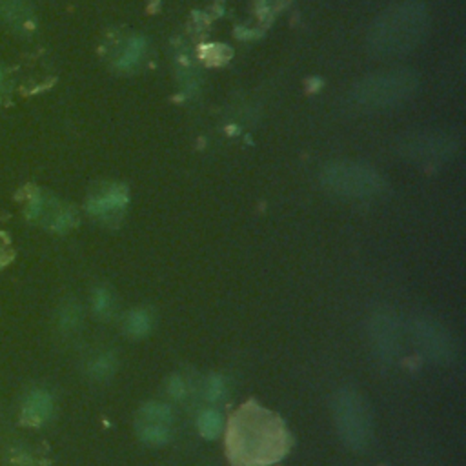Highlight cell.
Instances as JSON below:
<instances>
[{
    "label": "cell",
    "mask_w": 466,
    "mask_h": 466,
    "mask_svg": "<svg viewBox=\"0 0 466 466\" xmlns=\"http://www.w3.org/2000/svg\"><path fill=\"white\" fill-rule=\"evenodd\" d=\"M186 391H187V386H186V380L180 377V375H173L167 382V393L173 397V399H184L186 397Z\"/></svg>",
    "instance_id": "e0dca14e"
},
{
    "label": "cell",
    "mask_w": 466,
    "mask_h": 466,
    "mask_svg": "<svg viewBox=\"0 0 466 466\" xmlns=\"http://www.w3.org/2000/svg\"><path fill=\"white\" fill-rule=\"evenodd\" d=\"M138 435L146 444L162 446L171 439V424L138 422Z\"/></svg>",
    "instance_id": "ba28073f"
},
{
    "label": "cell",
    "mask_w": 466,
    "mask_h": 466,
    "mask_svg": "<svg viewBox=\"0 0 466 466\" xmlns=\"http://www.w3.org/2000/svg\"><path fill=\"white\" fill-rule=\"evenodd\" d=\"M197 428L204 439H217L222 431V415L215 408H206L197 417Z\"/></svg>",
    "instance_id": "9c48e42d"
},
{
    "label": "cell",
    "mask_w": 466,
    "mask_h": 466,
    "mask_svg": "<svg viewBox=\"0 0 466 466\" xmlns=\"http://www.w3.org/2000/svg\"><path fill=\"white\" fill-rule=\"evenodd\" d=\"M373 339L377 340V348H380V351H395L393 324L388 319H384L382 315H379V319H375Z\"/></svg>",
    "instance_id": "8fae6325"
},
{
    "label": "cell",
    "mask_w": 466,
    "mask_h": 466,
    "mask_svg": "<svg viewBox=\"0 0 466 466\" xmlns=\"http://www.w3.org/2000/svg\"><path fill=\"white\" fill-rule=\"evenodd\" d=\"M0 20L16 31L31 29L33 16L27 0H0Z\"/></svg>",
    "instance_id": "5b68a950"
},
{
    "label": "cell",
    "mask_w": 466,
    "mask_h": 466,
    "mask_svg": "<svg viewBox=\"0 0 466 466\" xmlns=\"http://www.w3.org/2000/svg\"><path fill=\"white\" fill-rule=\"evenodd\" d=\"M226 395V382L220 375H209L204 382V397L209 402L220 400Z\"/></svg>",
    "instance_id": "5bb4252c"
},
{
    "label": "cell",
    "mask_w": 466,
    "mask_h": 466,
    "mask_svg": "<svg viewBox=\"0 0 466 466\" xmlns=\"http://www.w3.org/2000/svg\"><path fill=\"white\" fill-rule=\"evenodd\" d=\"M87 208L96 217H107V215L118 213L124 208V193L118 189L104 191V193L93 197L89 200Z\"/></svg>",
    "instance_id": "8992f818"
},
{
    "label": "cell",
    "mask_w": 466,
    "mask_h": 466,
    "mask_svg": "<svg viewBox=\"0 0 466 466\" xmlns=\"http://www.w3.org/2000/svg\"><path fill=\"white\" fill-rule=\"evenodd\" d=\"M424 335H420L422 344L428 348L426 351L433 353V357H439L442 351H446V337L441 335L433 326L430 328V331H422Z\"/></svg>",
    "instance_id": "4fadbf2b"
},
{
    "label": "cell",
    "mask_w": 466,
    "mask_h": 466,
    "mask_svg": "<svg viewBox=\"0 0 466 466\" xmlns=\"http://www.w3.org/2000/svg\"><path fill=\"white\" fill-rule=\"evenodd\" d=\"M335 420L340 437L355 450L366 448L371 439V417L364 399L353 390H342L335 399Z\"/></svg>",
    "instance_id": "7a4b0ae2"
},
{
    "label": "cell",
    "mask_w": 466,
    "mask_h": 466,
    "mask_svg": "<svg viewBox=\"0 0 466 466\" xmlns=\"http://www.w3.org/2000/svg\"><path fill=\"white\" fill-rule=\"evenodd\" d=\"M289 446V435L277 415L246 404L231 419L228 450L235 466H269L279 462Z\"/></svg>",
    "instance_id": "6da1fadb"
},
{
    "label": "cell",
    "mask_w": 466,
    "mask_h": 466,
    "mask_svg": "<svg viewBox=\"0 0 466 466\" xmlns=\"http://www.w3.org/2000/svg\"><path fill=\"white\" fill-rule=\"evenodd\" d=\"M80 322V309L78 306H66L60 313V326L64 329H75Z\"/></svg>",
    "instance_id": "2e32d148"
},
{
    "label": "cell",
    "mask_w": 466,
    "mask_h": 466,
    "mask_svg": "<svg viewBox=\"0 0 466 466\" xmlns=\"http://www.w3.org/2000/svg\"><path fill=\"white\" fill-rule=\"evenodd\" d=\"M53 415V397L46 390L31 391L20 411V419L27 426H42Z\"/></svg>",
    "instance_id": "277c9868"
},
{
    "label": "cell",
    "mask_w": 466,
    "mask_h": 466,
    "mask_svg": "<svg viewBox=\"0 0 466 466\" xmlns=\"http://www.w3.org/2000/svg\"><path fill=\"white\" fill-rule=\"evenodd\" d=\"M5 262H7V257H5V255L0 251V268H2Z\"/></svg>",
    "instance_id": "ac0fdd59"
},
{
    "label": "cell",
    "mask_w": 466,
    "mask_h": 466,
    "mask_svg": "<svg viewBox=\"0 0 466 466\" xmlns=\"http://www.w3.org/2000/svg\"><path fill=\"white\" fill-rule=\"evenodd\" d=\"M171 420H173V411L164 402H147L140 408V413H138V422L171 424Z\"/></svg>",
    "instance_id": "30bf717a"
},
{
    "label": "cell",
    "mask_w": 466,
    "mask_h": 466,
    "mask_svg": "<svg viewBox=\"0 0 466 466\" xmlns=\"http://www.w3.org/2000/svg\"><path fill=\"white\" fill-rule=\"evenodd\" d=\"M116 370V359L111 351L107 353H100L98 357H95L91 362H89V375L96 380H102V379H107L115 373Z\"/></svg>",
    "instance_id": "7c38bea8"
},
{
    "label": "cell",
    "mask_w": 466,
    "mask_h": 466,
    "mask_svg": "<svg viewBox=\"0 0 466 466\" xmlns=\"http://www.w3.org/2000/svg\"><path fill=\"white\" fill-rule=\"evenodd\" d=\"M153 328V317L147 309L144 308H135L131 309L126 319H124V331L133 337V339H142L147 337Z\"/></svg>",
    "instance_id": "52a82bcc"
},
{
    "label": "cell",
    "mask_w": 466,
    "mask_h": 466,
    "mask_svg": "<svg viewBox=\"0 0 466 466\" xmlns=\"http://www.w3.org/2000/svg\"><path fill=\"white\" fill-rule=\"evenodd\" d=\"M93 311L98 317H107L113 311V297L107 289H96L93 295Z\"/></svg>",
    "instance_id": "9a60e30c"
},
{
    "label": "cell",
    "mask_w": 466,
    "mask_h": 466,
    "mask_svg": "<svg viewBox=\"0 0 466 466\" xmlns=\"http://www.w3.org/2000/svg\"><path fill=\"white\" fill-rule=\"evenodd\" d=\"M27 217L33 220H40L47 228L56 229V231L67 229L73 222V213L69 211V208L58 204L56 200H53L51 197H47L40 191H35L33 197L29 198Z\"/></svg>",
    "instance_id": "3957f363"
},
{
    "label": "cell",
    "mask_w": 466,
    "mask_h": 466,
    "mask_svg": "<svg viewBox=\"0 0 466 466\" xmlns=\"http://www.w3.org/2000/svg\"><path fill=\"white\" fill-rule=\"evenodd\" d=\"M0 84H2V73H0Z\"/></svg>",
    "instance_id": "d6986e66"
}]
</instances>
